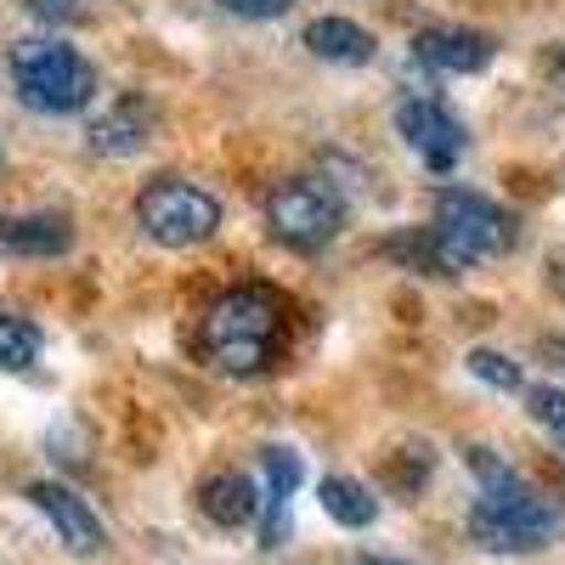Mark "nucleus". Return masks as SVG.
Here are the masks:
<instances>
[{"label":"nucleus","instance_id":"18","mask_svg":"<svg viewBox=\"0 0 565 565\" xmlns=\"http://www.w3.org/2000/svg\"><path fill=\"white\" fill-rule=\"evenodd\" d=\"M463 362H469V373H476L481 385H492V391H521V367H514L503 351H469Z\"/></svg>","mask_w":565,"mask_h":565},{"label":"nucleus","instance_id":"10","mask_svg":"<svg viewBox=\"0 0 565 565\" xmlns=\"http://www.w3.org/2000/svg\"><path fill=\"white\" fill-rule=\"evenodd\" d=\"M413 57L436 74H481L498 57V40L487 29H418Z\"/></svg>","mask_w":565,"mask_h":565},{"label":"nucleus","instance_id":"16","mask_svg":"<svg viewBox=\"0 0 565 565\" xmlns=\"http://www.w3.org/2000/svg\"><path fill=\"white\" fill-rule=\"evenodd\" d=\"M40 328L18 311H0V373H29L40 362Z\"/></svg>","mask_w":565,"mask_h":565},{"label":"nucleus","instance_id":"19","mask_svg":"<svg viewBox=\"0 0 565 565\" xmlns=\"http://www.w3.org/2000/svg\"><path fill=\"white\" fill-rule=\"evenodd\" d=\"M430 463H436V458H430V447H424V441H418V447H396V452L385 458V476H391L402 492H413L424 476H430Z\"/></svg>","mask_w":565,"mask_h":565},{"label":"nucleus","instance_id":"24","mask_svg":"<svg viewBox=\"0 0 565 565\" xmlns=\"http://www.w3.org/2000/svg\"><path fill=\"white\" fill-rule=\"evenodd\" d=\"M548 289H554V295H565V255H554V260H548Z\"/></svg>","mask_w":565,"mask_h":565},{"label":"nucleus","instance_id":"3","mask_svg":"<svg viewBox=\"0 0 565 565\" xmlns=\"http://www.w3.org/2000/svg\"><path fill=\"white\" fill-rule=\"evenodd\" d=\"M7 68H12L23 108H34V114H79L97 97V68H90L68 40H52V34L18 40Z\"/></svg>","mask_w":565,"mask_h":565},{"label":"nucleus","instance_id":"2","mask_svg":"<svg viewBox=\"0 0 565 565\" xmlns=\"http://www.w3.org/2000/svg\"><path fill=\"white\" fill-rule=\"evenodd\" d=\"M463 463L476 476V503H469V537L487 554H537L554 537V509L514 476L509 458L492 447H463Z\"/></svg>","mask_w":565,"mask_h":565},{"label":"nucleus","instance_id":"26","mask_svg":"<svg viewBox=\"0 0 565 565\" xmlns=\"http://www.w3.org/2000/svg\"><path fill=\"white\" fill-rule=\"evenodd\" d=\"M0 164H7V148H0Z\"/></svg>","mask_w":565,"mask_h":565},{"label":"nucleus","instance_id":"8","mask_svg":"<svg viewBox=\"0 0 565 565\" xmlns=\"http://www.w3.org/2000/svg\"><path fill=\"white\" fill-rule=\"evenodd\" d=\"M29 503L45 514V526L57 532V543H63L68 554H103V548H108L103 514L90 509L74 487H63V481H34V487H29Z\"/></svg>","mask_w":565,"mask_h":565},{"label":"nucleus","instance_id":"7","mask_svg":"<svg viewBox=\"0 0 565 565\" xmlns=\"http://www.w3.org/2000/svg\"><path fill=\"white\" fill-rule=\"evenodd\" d=\"M396 136H402L430 170H452V164L463 159V148H469L463 119H458L447 103H436V97H407V103H396Z\"/></svg>","mask_w":565,"mask_h":565},{"label":"nucleus","instance_id":"21","mask_svg":"<svg viewBox=\"0 0 565 565\" xmlns=\"http://www.w3.org/2000/svg\"><path fill=\"white\" fill-rule=\"evenodd\" d=\"M215 7L226 18H244V23H277V18H289L295 0H215Z\"/></svg>","mask_w":565,"mask_h":565},{"label":"nucleus","instance_id":"4","mask_svg":"<svg viewBox=\"0 0 565 565\" xmlns=\"http://www.w3.org/2000/svg\"><path fill=\"white\" fill-rule=\"evenodd\" d=\"M136 221L159 249H199L221 232V199L186 175H153L136 193Z\"/></svg>","mask_w":565,"mask_h":565},{"label":"nucleus","instance_id":"23","mask_svg":"<svg viewBox=\"0 0 565 565\" xmlns=\"http://www.w3.org/2000/svg\"><path fill=\"white\" fill-rule=\"evenodd\" d=\"M543 68H548V79H559V85H565V40L543 52Z\"/></svg>","mask_w":565,"mask_h":565},{"label":"nucleus","instance_id":"13","mask_svg":"<svg viewBox=\"0 0 565 565\" xmlns=\"http://www.w3.org/2000/svg\"><path fill=\"white\" fill-rule=\"evenodd\" d=\"M385 255L396 260V266H407V271H424V277H458V271H469V255L447 238L441 226H407V232H396V238H385Z\"/></svg>","mask_w":565,"mask_h":565},{"label":"nucleus","instance_id":"5","mask_svg":"<svg viewBox=\"0 0 565 565\" xmlns=\"http://www.w3.org/2000/svg\"><path fill=\"white\" fill-rule=\"evenodd\" d=\"M340 226H345V193H334L317 175H289L266 193V232L295 255L328 249L340 238Z\"/></svg>","mask_w":565,"mask_h":565},{"label":"nucleus","instance_id":"11","mask_svg":"<svg viewBox=\"0 0 565 565\" xmlns=\"http://www.w3.org/2000/svg\"><path fill=\"white\" fill-rule=\"evenodd\" d=\"M74 249V221L68 215H0V255L18 260H57Z\"/></svg>","mask_w":565,"mask_h":565},{"label":"nucleus","instance_id":"15","mask_svg":"<svg viewBox=\"0 0 565 565\" xmlns=\"http://www.w3.org/2000/svg\"><path fill=\"white\" fill-rule=\"evenodd\" d=\"M317 503H322V514L334 526H345V532H362V526H373V514H380V498H373V487H362L356 476H322V487H317Z\"/></svg>","mask_w":565,"mask_h":565},{"label":"nucleus","instance_id":"17","mask_svg":"<svg viewBox=\"0 0 565 565\" xmlns=\"http://www.w3.org/2000/svg\"><path fill=\"white\" fill-rule=\"evenodd\" d=\"M260 469H266V503H289L306 481V463L295 447H260Z\"/></svg>","mask_w":565,"mask_h":565},{"label":"nucleus","instance_id":"1","mask_svg":"<svg viewBox=\"0 0 565 565\" xmlns=\"http://www.w3.org/2000/svg\"><path fill=\"white\" fill-rule=\"evenodd\" d=\"M282 328H289V300L271 282H232L204 306L193 328V356L221 380H260L282 356Z\"/></svg>","mask_w":565,"mask_h":565},{"label":"nucleus","instance_id":"20","mask_svg":"<svg viewBox=\"0 0 565 565\" xmlns=\"http://www.w3.org/2000/svg\"><path fill=\"white\" fill-rule=\"evenodd\" d=\"M526 407H532V418L543 424V430L554 436V447L565 452V391H554V385H537V391L526 396Z\"/></svg>","mask_w":565,"mask_h":565},{"label":"nucleus","instance_id":"6","mask_svg":"<svg viewBox=\"0 0 565 565\" xmlns=\"http://www.w3.org/2000/svg\"><path fill=\"white\" fill-rule=\"evenodd\" d=\"M436 226L447 238L476 260H498L521 244V232H514V215L503 204H492L487 193H469V186H441L436 193Z\"/></svg>","mask_w":565,"mask_h":565},{"label":"nucleus","instance_id":"25","mask_svg":"<svg viewBox=\"0 0 565 565\" xmlns=\"http://www.w3.org/2000/svg\"><path fill=\"white\" fill-rule=\"evenodd\" d=\"M356 565H407V559H385V554H362Z\"/></svg>","mask_w":565,"mask_h":565},{"label":"nucleus","instance_id":"9","mask_svg":"<svg viewBox=\"0 0 565 565\" xmlns=\"http://www.w3.org/2000/svg\"><path fill=\"white\" fill-rule=\"evenodd\" d=\"M148 136H153V103L148 97H119V103H108L97 119H90V130H85V141H90V153H103V159H130V153H141L148 148Z\"/></svg>","mask_w":565,"mask_h":565},{"label":"nucleus","instance_id":"22","mask_svg":"<svg viewBox=\"0 0 565 565\" xmlns=\"http://www.w3.org/2000/svg\"><path fill=\"white\" fill-rule=\"evenodd\" d=\"M537 356L565 380V334H543V340H537Z\"/></svg>","mask_w":565,"mask_h":565},{"label":"nucleus","instance_id":"12","mask_svg":"<svg viewBox=\"0 0 565 565\" xmlns=\"http://www.w3.org/2000/svg\"><path fill=\"white\" fill-rule=\"evenodd\" d=\"M260 509H266V498L255 492L249 476H238V469H215V476L199 481V514H204L210 526H221V532L249 526Z\"/></svg>","mask_w":565,"mask_h":565},{"label":"nucleus","instance_id":"14","mask_svg":"<svg viewBox=\"0 0 565 565\" xmlns=\"http://www.w3.org/2000/svg\"><path fill=\"white\" fill-rule=\"evenodd\" d=\"M300 40H306L311 57L334 63V68H362V63H373V52H380L373 34L362 23H351V18H311Z\"/></svg>","mask_w":565,"mask_h":565}]
</instances>
